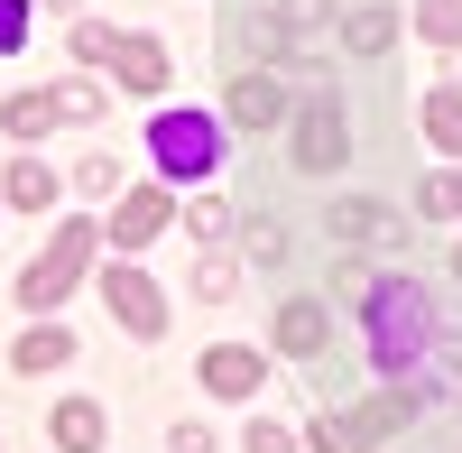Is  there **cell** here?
<instances>
[{
    "instance_id": "cell-1",
    "label": "cell",
    "mask_w": 462,
    "mask_h": 453,
    "mask_svg": "<svg viewBox=\"0 0 462 453\" xmlns=\"http://www.w3.org/2000/svg\"><path fill=\"white\" fill-rule=\"evenodd\" d=\"M361 315H370V361L379 370H407L426 361V343H435V315H426V287L416 278H379L370 296H361Z\"/></svg>"
},
{
    "instance_id": "cell-2",
    "label": "cell",
    "mask_w": 462,
    "mask_h": 453,
    "mask_svg": "<svg viewBox=\"0 0 462 453\" xmlns=\"http://www.w3.org/2000/svg\"><path fill=\"white\" fill-rule=\"evenodd\" d=\"M93 250H102V232H93V222H65V232H56V241L19 269V306H28V315H47L56 296H74V278L93 269Z\"/></svg>"
},
{
    "instance_id": "cell-3",
    "label": "cell",
    "mask_w": 462,
    "mask_h": 453,
    "mask_svg": "<svg viewBox=\"0 0 462 453\" xmlns=\"http://www.w3.org/2000/svg\"><path fill=\"white\" fill-rule=\"evenodd\" d=\"M148 148H158L167 176H213V158H222V121H213V111H158Z\"/></svg>"
},
{
    "instance_id": "cell-4",
    "label": "cell",
    "mask_w": 462,
    "mask_h": 453,
    "mask_svg": "<svg viewBox=\"0 0 462 453\" xmlns=\"http://www.w3.org/2000/svg\"><path fill=\"white\" fill-rule=\"evenodd\" d=\"M342 158H352V130H342V102H324V93H315V102L296 111V167H305V176H333Z\"/></svg>"
},
{
    "instance_id": "cell-5",
    "label": "cell",
    "mask_w": 462,
    "mask_h": 453,
    "mask_svg": "<svg viewBox=\"0 0 462 453\" xmlns=\"http://www.w3.org/2000/svg\"><path fill=\"white\" fill-rule=\"evenodd\" d=\"M102 296H111V315H121L139 343H158L167 333V296H158V278H139V269H111L102 278Z\"/></svg>"
},
{
    "instance_id": "cell-6",
    "label": "cell",
    "mask_w": 462,
    "mask_h": 453,
    "mask_svg": "<svg viewBox=\"0 0 462 453\" xmlns=\"http://www.w3.org/2000/svg\"><path fill=\"white\" fill-rule=\"evenodd\" d=\"M278 352L287 361H324L333 352V315L315 306V296H287V306H278Z\"/></svg>"
},
{
    "instance_id": "cell-7",
    "label": "cell",
    "mask_w": 462,
    "mask_h": 453,
    "mask_svg": "<svg viewBox=\"0 0 462 453\" xmlns=\"http://www.w3.org/2000/svg\"><path fill=\"white\" fill-rule=\"evenodd\" d=\"M259 380H268V361H259L250 343H213V352H204V389H213V398H259Z\"/></svg>"
},
{
    "instance_id": "cell-8",
    "label": "cell",
    "mask_w": 462,
    "mask_h": 453,
    "mask_svg": "<svg viewBox=\"0 0 462 453\" xmlns=\"http://www.w3.org/2000/svg\"><path fill=\"white\" fill-rule=\"evenodd\" d=\"M167 222H176V204L158 195V185H139V195H121V213H111V241H121V250H148Z\"/></svg>"
},
{
    "instance_id": "cell-9",
    "label": "cell",
    "mask_w": 462,
    "mask_h": 453,
    "mask_svg": "<svg viewBox=\"0 0 462 453\" xmlns=\"http://www.w3.org/2000/svg\"><path fill=\"white\" fill-rule=\"evenodd\" d=\"M278 111H287V84H278V74H268V65L231 74V121H241V130H268V121H278Z\"/></svg>"
},
{
    "instance_id": "cell-10",
    "label": "cell",
    "mask_w": 462,
    "mask_h": 453,
    "mask_svg": "<svg viewBox=\"0 0 462 453\" xmlns=\"http://www.w3.org/2000/svg\"><path fill=\"white\" fill-rule=\"evenodd\" d=\"M111 74H121V93H167V47L158 37H121V47H111Z\"/></svg>"
},
{
    "instance_id": "cell-11",
    "label": "cell",
    "mask_w": 462,
    "mask_h": 453,
    "mask_svg": "<svg viewBox=\"0 0 462 453\" xmlns=\"http://www.w3.org/2000/svg\"><path fill=\"white\" fill-rule=\"evenodd\" d=\"M65 361H74V333L47 324V315H37V324L19 333V352H10V370H28V380H37V370H65Z\"/></svg>"
},
{
    "instance_id": "cell-12",
    "label": "cell",
    "mask_w": 462,
    "mask_h": 453,
    "mask_svg": "<svg viewBox=\"0 0 462 453\" xmlns=\"http://www.w3.org/2000/svg\"><path fill=\"white\" fill-rule=\"evenodd\" d=\"M0 204L47 213V204H56V167H47V158H10V176H0Z\"/></svg>"
},
{
    "instance_id": "cell-13",
    "label": "cell",
    "mask_w": 462,
    "mask_h": 453,
    "mask_svg": "<svg viewBox=\"0 0 462 453\" xmlns=\"http://www.w3.org/2000/svg\"><path fill=\"white\" fill-rule=\"evenodd\" d=\"M47 435H56V453H102V407L93 398H65L47 417Z\"/></svg>"
},
{
    "instance_id": "cell-14",
    "label": "cell",
    "mask_w": 462,
    "mask_h": 453,
    "mask_svg": "<svg viewBox=\"0 0 462 453\" xmlns=\"http://www.w3.org/2000/svg\"><path fill=\"white\" fill-rule=\"evenodd\" d=\"M389 222H398L389 204H370V195H342V204H333V241H379Z\"/></svg>"
},
{
    "instance_id": "cell-15",
    "label": "cell",
    "mask_w": 462,
    "mask_h": 453,
    "mask_svg": "<svg viewBox=\"0 0 462 453\" xmlns=\"http://www.w3.org/2000/svg\"><path fill=\"white\" fill-rule=\"evenodd\" d=\"M426 139L435 148H462V84H435L426 93Z\"/></svg>"
},
{
    "instance_id": "cell-16",
    "label": "cell",
    "mask_w": 462,
    "mask_h": 453,
    "mask_svg": "<svg viewBox=\"0 0 462 453\" xmlns=\"http://www.w3.org/2000/svg\"><path fill=\"white\" fill-rule=\"evenodd\" d=\"M389 37H398L389 10H352V19H342V47H352V56H389Z\"/></svg>"
},
{
    "instance_id": "cell-17",
    "label": "cell",
    "mask_w": 462,
    "mask_h": 453,
    "mask_svg": "<svg viewBox=\"0 0 462 453\" xmlns=\"http://www.w3.org/2000/svg\"><path fill=\"white\" fill-rule=\"evenodd\" d=\"M47 121H56V93H10V102H0V130H10V139H37Z\"/></svg>"
},
{
    "instance_id": "cell-18",
    "label": "cell",
    "mask_w": 462,
    "mask_h": 453,
    "mask_svg": "<svg viewBox=\"0 0 462 453\" xmlns=\"http://www.w3.org/2000/svg\"><path fill=\"white\" fill-rule=\"evenodd\" d=\"M407 417H416V389H389V398H370V407H361V417H352V426H361V435L379 444V435H398Z\"/></svg>"
},
{
    "instance_id": "cell-19",
    "label": "cell",
    "mask_w": 462,
    "mask_h": 453,
    "mask_svg": "<svg viewBox=\"0 0 462 453\" xmlns=\"http://www.w3.org/2000/svg\"><path fill=\"white\" fill-rule=\"evenodd\" d=\"M305 444H315V453H370V435H361L352 417H333V407L315 417V435H305Z\"/></svg>"
},
{
    "instance_id": "cell-20",
    "label": "cell",
    "mask_w": 462,
    "mask_h": 453,
    "mask_svg": "<svg viewBox=\"0 0 462 453\" xmlns=\"http://www.w3.org/2000/svg\"><path fill=\"white\" fill-rule=\"evenodd\" d=\"M416 28H426L435 47H462V0H416Z\"/></svg>"
},
{
    "instance_id": "cell-21",
    "label": "cell",
    "mask_w": 462,
    "mask_h": 453,
    "mask_svg": "<svg viewBox=\"0 0 462 453\" xmlns=\"http://www.w3.org/2000/svg\"><path fill=\"white\" fill-rule=\"evenodd\" d=\"M93 111H102V84H84V74L56 84V121H93Z\"/></svg>"
},
{
    "instance_id": "cell-22",
    "label": "cell",
    "mask_w": 462,
    "mask_h": 453,
    "mask_svg": "<svg viewBox=\"0 0 462 453\" xmlns=\"http://www.w3.org/2000/svg\"><path fill=\"white\" fill-rule=\"evenodd\" d=\"M241 453H296V435H287L278 417H250V426H241Z\"/></svg>"
},
{
    "instance_id": "cell-23",
    "label": "cell",
    "mask_w": 462,
    "mask_h": 453,
    "mask_svg": "<svg viewBox=\"0 0 462 453\" xmlns=\"http://www.w3.org/2000/svg\"><path fill=\"white\" fill-rule=\"evenodd\" d=\"M231 287H241V269H231V259H204V269H195V296H204V306H222Z\"/></svg>"
},
{
    "instance_id": "cell-24",
    "label": "cell",
    "mask_w": 462,
    "mask_h": 453,
    "mask_svg": "<svg viewBox=\"0 0 462 453\" xmlns=\"http://www.w3.org/2000/svg\"><path fill=\"white\" fill-rule=\"evenodd\" d=\"M28 19H37L28 0H0V56H19V47H28Z\"/></svg>"
},
{
    "instance_id": "cell-25",
    "label": "cell",
    "mask_w": 462,
    "mask_h": 453,
    "mask_svg": "<svg viewBox=\"0 0 462 453\" xmlns=\"http://www.w3.org/2000/svg\"><path fill=\"white\" fill-rule=\"evenodd\" d=\"M111 47H121V37H111L102 19H84V28H74V56H84V65H111Z\"/></svg>"
},
{
    "instance_id": "cell-26",
    "label": "cell",
    "mask_w": 462,
    "mask_h": 453,
    "mask_svg": "<svg viewBox=\"0 0 462 453\" xmlns=\"http://www.w3.org/2000/svg\"><path fill=\"white\" fill-rule=\"evenodd\" d=\"M185 222H195V241H231V204H213V195L185 213Z\"/></svg>"
},
{
    "instance_id": "cell-27",
    "label": "cell",
    "mask_w": 462,
    "mask_h": 453,
    "mask_svg": "<svg viewBox=\"0 0 462 453\" xmlns=\"http://www.w3.org/2000/svg\"><path fill=\"white\" fill-rule=\"evenodd\" d=\"M416 204H426V213H444V222H453V213H462V167H453V176H435V185H426V195H416Z\"/></svg>"
},
{
    "instance_id": "cell-28",
    "label": "cell",
    "mask_w": 462,
    "mask_h": 453,
    "mask_svg": "<svg viewBox=\"0 0 462 453\" xmlns=\"http://www.w3.org/2000/svg\"><path fill=\"white\" fill-rule=\"evenodd\" d=\"M370 287H379V278L361 269V259H342V269H333V296H352V306H361V296H370Z\"/></svg>"
},
{
    "instance_id": "cell-29",
    "label": "cell",
    "mask_w": 462,
    "mask_h": 453,
    "mask_svg": "<svg viewBox=\"0 0 462 453\" xmlns=\"http://www.w3.org/2000/svg\"><path fill=\"white\" fill-rule=\"evenodd\" d=\"M167 444H176V453H213V435H204V426H176Z\"/></svg>"
},
{
    "instance_id": "cell-30",
    "label": "cell",
    "mask_w": 462,
    "mask_h": 453,
    "mask_svg": "<svg viewBox=\"0 0 462 453\" xmlns=\"http://www.w3.org/2000/svg\"><path fill=\"white\" fill-rule=\"evenodd\" d=\"M47 10H74V0H47Z\"/></svg>"
},
{
    "instance_id": "cell-31",
    "label": "cell",
    "mask_w": 462,
    "mask_h": 453,
    "mask_svg": "<svg viewBox=\"0 0 462 453\" xmlns=\"http://www.w3.org/2000/svg\"><path fill=\"white\" fill-rule=\"evenodd\" d=\"M453 278H462V250H453Z\"/></svg>"
}]
</instances>
